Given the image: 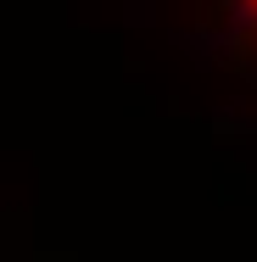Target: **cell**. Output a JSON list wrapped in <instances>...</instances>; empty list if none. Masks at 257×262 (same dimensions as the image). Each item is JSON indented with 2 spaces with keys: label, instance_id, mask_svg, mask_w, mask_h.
I'll use <instances>...</instances> for the list:
<instances>
[{
  "label": "cell",
  "instance_id": "obj_1",
  "mask_svg": "<svg viewBox=\"0 0 257 262\" xmlns=\"http://www.w3.org/2000/svg\"><path fill=\"white\" fill-rule=\"evenodd\" d=\"M212 6L229 23V51L241 56V67L257 78V0H212Z\"/></svg>",
  "mask_w": 257,
  "mask_h": 262
}]
</instances>
